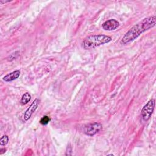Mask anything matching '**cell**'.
Masks as SVG:
<instances>
[{
  "mask_svg": "<svg viewBox=\"0 0 156 156\" xmlns=\"http://www.w3.org/2000/svg\"><path fill=\"white\" fill-rule=\"evenodd\" d=\"M112 41L110 36L102 34L91 35L87 37L82 41V47L84 49H93Z\"/></svg>",
  "mask_w": 156,
  "mask_h": 156,
  "instance_id": "2",
  "label": "cell"
},
{
  "mask_svg": "<svg viewBox=\"0 0 156 156\" xmlns=\"http://www.w3.org/2000/svg\"><path fill=\"white\" fill-rule=\"evenodd\" d=\"M20 75H21L20 71L17 69V70L13 71L10 73L7 74V75H5L2 78V80L4 81H5V82H10L13 81V80L17 79L18 78H19Z\"/></svg>",
  "mask_w": 156,
  "mask_h": 156,
  "instance_id": "7",
  "label": "cell"
},
{
  "mask_svg": "<svg viewBox=\"0 0 156 156\" xmlns=\"http://www.w3.org/2000/svg\"><path fill=\"white\" fill-rule=\"evenodd\" d=\"M5 151H6V149H5V148H1V149H0V155H1V154H2L3 153L5 152Z\"/></svg>",
  "mask_w": 156,
  "mask_h": 156,
  "instance_id": "11",
  "label": "cell"
},
{
  "mask_svg": "<svg viewBox=\"0 0 156 156\" xmlns=\"http://www.w3.org/2000/svg\"><path fill=\"white\" fill-rule=\"evenodd\" d=\"M30 99H31V95L29 93L26 92L23 94L20 102L23 105H25L27 104L30 101Z\"/></svg>",
  "mask_w": 156,
  "mask_h": 156,
  "instance_id": "8",
  "label": "cell"
},
{
  "mask_svg": "<svg viewBox=\"0 0 156 156\" xmlns=\"http://www.w3.org/2000/svg\"><path fill=\"white\" fill-rule=\"evenodd\" d=\"M102 129V125L100 122H94L89 123L83 127V132L86 135L92 136L97 134Z\"/></svg>",
  "mask_w": 156,
  "mask_h": 156,
  "instance_id": "4",
  "label": "cell"
},
{
  "mask_svg": "<svg viewBox=\"0 0 156 156\" xmlns=\"http://www.w3.org/2000/svg\"><path fill=\"white\" fill-rule=\"evenodd\" d=\"M50 120H51V118L49 116H44L40 119V123L42 125H47L50 121Z\"/></svg>",
  "mask_w": 156,
  "mask_h": 156,
  "instance_id": "10",
  "label": "cell"
},
{
  "mask_svg": "<svg viewBox=\"0 0 156 156\" xmlns=\"http://www.w3.org/2000/svg\"><path fill=\"white\" fill-rule=\"evenodd\" d=\"M155 102V99H151L143 107L141 110V116L144 121H147L151 117V115L154 110Z\"/></svg>",
  "mask_w": 156,
  "mask_h": 156,
  "instance_id": "3",
  "label": "cell"
},
{
  "mask_svg": "<svg viewBox=\"0 0 156 156\" xmlns=\"http://www.w3.org/2000/svg\"><path fill=\"white\" fill-rule=\"evenodd\" d=\"M39 104H40V100L38 98L35 99L34 101L32 102L30 105L27 108V109L25 111L24 113L23 118L24 121H27L30 118L33 113L36 111V110L38 107Z\"/></svg>",
  "mask_w": 156,
  "mask_h": 156,
  "instance_id": "5",
  "label": "cell"
},
{
  "mask_svg": "<svg viewBox=\"0 0 156 156\" xmlns=\"http://www.w3.org/2000/svg\"><path fill=\"white\" fill-rule=\"evenodd\" d=\"M119 26V23L115 19H110L104 22L102 27L104 30L107 31H112L116 29Z\"/></svg>",
  "mask_w": 156,
  "mask_h": 156,
  "instance_id": "6",
  "label": "cell"
},
{
  "mask_svg": "<svg viewBox=\"0 0 156 156\" xmlns=\"http://www.w3.org/2000/svg\"><path fill=\"white\" fill-rule=\"evenodd\" d=\"M156 24V16L152 15L144 18L133 26L122 37L120 41L121 45H126L136 39L140 35L152 29Z\"/></svg>",
  "mask_w": 156,
  "mask_h": 156,
  "instance_id": "1",
  "label": "cell"
},
{
  "mask_svg": "<svg viewBox=\"0 0 156 156\" xmlns=\"http://www.w3.org/2000/svg\"><path fill=\"white\" fill-rule=\"evenodd\" d=\"M9 143V136L7 135H4L1 137L0 145L1 146H5Z\"/></svg>",
  "mask_w": 156,
  "mask_h": 156,
  "instance_id": "9",
  "label": "cell"
}]
</instances>
